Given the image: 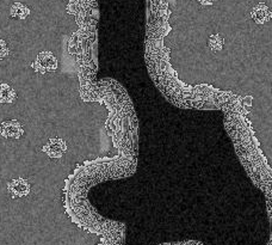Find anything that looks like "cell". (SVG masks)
I'll use <instances>...</instances> for the list:
<instances>
[{
    "instance_id": "1",
    "label": "cell",
    "mask_w": 272,
    "mask_h": 245,
    "mask_svg": "<svg viewBox=\"0 0 272 245\" xmlns=\"http://www.w3.org/2000/svg\"><path fill=\"white\" fill-rule=\"evenodd\" d=\"M31 66H33L34 71L36 72L37 75L44 76L57 71L59 67V61L57 57H55L51 52L44 51L41 52V53L37 55V58L35 59Z\"/></svg>"
},
{
    "instance_id": "2",
    "label": "cell",
    "mask_w": 272,
    "mask_h": 245,
    "mask_svg": "<svg viewBox=\"0 0 272 245\" xmlns=\"http://www.w3.org/2000/svg\"><path fill=\"white\" fill-rule=\"evenodd\" d=\"M24 127L18 120H6L0 124V135L9 140H19L24 135Z\"/></svg>"
},
{
    "instance_id": "3",
    "label": "cell",
    "mask_w": 272,
    "mask_h": 245,
    "mask_svg": "<svg viewBox=\"0 0 272 245\" xmlns=\"http://www.w3.org/2000/svg\"><path fill=\"white\" fill-rule=\"evenodd\" d=\"M42 151L50 159H61L65 153L67 152V143L61 138H51L43 146Z\"/></svg>"
},
{
    "instance_id": "4",
    "label": "cell",
    "mask_w": 272,
    "mask_h": 245,
    "mask_svg": "<svg viewBox=\"0 0 272 245\" xmlns=\"http://www.w3.org/2000/svg\"><path fill=\"white\" fill-rule=\"evenodd\" d=\"M8 191L12 199L26 198L31 192V184L24 178H15L8 182Z\"/></svg>"
},
{
    "instance_id": "5",
    "label": "cell",
    "mask_w": 272,
    "mask_h": 245,
    "mask_svg": "<svg viewBox=\"0 0 272 245\" xmlns=\"http://www.w3.org/2000/svg\"><path fill=\"white\" fill-rule=\"evenodd\" d=\"M250 16L257 26H265L272 19V10L265 3H258L251 10Z\"/></svg>"
},
{
    "instance_id": "6",
    "label": "cell",
    "mask_w": 272,
    "mask_h": 245,
    "mask_svg": "<svg viewBox=\"0 0 272 245\" xmlns=\"http://www.w3.org/2000/svg\"><path fill=\"white\" fill-rule=\"evenodd\" d=\"M18 98L16 90L8 83L0 84V104H12Z\"/></svg>"
},
{
    "instance_id": "7",
    "label": "cell",
    "mask_w": 272,
    "mask_h": 245,
    "mask_svg": "<svg viewBox=\"0 0 272 245\" xmlns=\"http://www.w3.org/2000/svg\"><path fill=\"white\" fill-rule=\"evenodd\" d=\"M30 9L28 8V5L23 4V3H13L10 8V17L13 19H19V20H24L26 19L28 17L30 16Z\"/></svg>"
},
{
    "instance_id": "8",
    "label": "cell",
    "mask_w": 272,
    "mask_h": 245,
    "mask_svg": "<svg viewBox=\"0 0 272 245\" xmlns=\"http://www.w3.org/2000/svg\"><path fill=\"white\" fill-rule=\"evenodd\" d=\"M225 47V37L220 34H212L208 38V48L211 53H220Z\"/></svg>"
},
{
    "instance_id": "9",
    "label": "cell",
    "mask_w": 272,
    "mask_h": 245,
    "mask_svg": "<svg viewBox=\"0 0 272 245\" xmlns=\"http://www.w3.org/2000/svg\"><path fill=\"white\" fill-rule=\"evenodd\" d=\"M9 54H10V48L8 42L0 38V60L8 58Z\"/></svg>"
},
{
    "instance_id": "10",
    "label": "cell",
    "mask_w": 272,
    "mask_h": 245,
    "mask_svg": "<svg viewBox=\"0 0 272 245\" xmlns=\"http://www.w3.org/2000/svg\"><path fill=\"white\" fill-rule=\"evenodd\" d=\"M197 3H200L202 6H211L215 4L216 0H196Z\"/></svg>"
}]
</instances>
